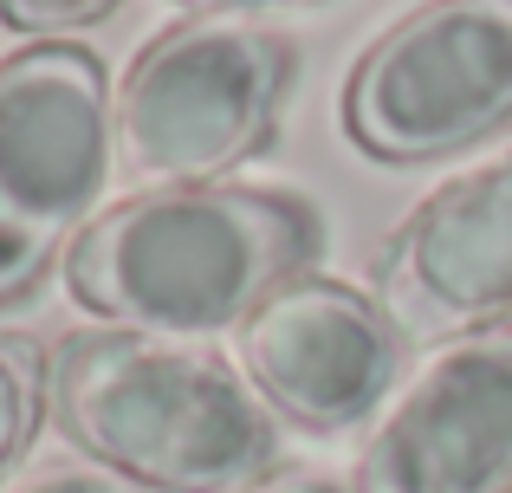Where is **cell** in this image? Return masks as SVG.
<instances>
[{"label":"cell","mask_w":512,"mask_h":493,"mask_svg":"<svg viewBox=\"0 0 512 493\" xmlns=\"http://www.w3.org/2000/svg\"><path fill=\"white\" fill-rule=\"evenodd\" d=\"M175 7H195V13H234V20H260L266 7H292V0H175Z\"/></svg>","instance_id":"obj_13"},{"label":"cell","mask_w":512,"mask_h":493,"mask_svg":"<svg viewBox=\"0 0 512 493\" xmlns=\"http://www.w3.org/2000/svg\"><path fill=\"white\" fill-rule=\"evenodd\" d=\"M344 137L370 163H441L512 130V0H422L344 72Z\"/></svg>","instance_id":"obj_5"},{"label":"cell","mask_w":512,"mask_h":493,"mask_svg":"<svg viewBox=\"0 0 512 493\" xmlns=\"http://www.w3.org/2000/svg\"><path fill=\"white\" fill-rule=\"evenodd\" d=\"M318 247V208L292 189H137L78 234L65 286L124 331L214 338L312 279Z\"/></svg>","instance_id":"obj_1"},{"label":"cell","mask_w":512,"mask_h":493,"mask_svg":"<svg viewBox=\"0 0 512 493\" xmlns=\"http://www.w3.org/2000/svg\"><path fill=\"white\" fill-rule=\"evenodd\" d=\"M357 493L512 487V318L448 344L357 455Z\"/></svg>","instance_id":"obj_8"},{"label":"cell","mask_w":512,"mask_h":493,"mask_svg":"<svg viewBox=\"0 0 512 493\" xmlns=\"http://www.w3.org/2000/svg\"><path fill=\"white\" fill-rule=\"evenodd\" d=\"M117 169V98L98 52L39 39L0 59V312L72 260Z\"/></svg>","instance_id":"obj_4"},{"label":"cell","mask_w":512,"mask_h":493,"mask_svg":"<svg viewBox=\"0 0 512 493\" xmlns=\"http://www.w3.org/2000/svg\"><path fill=\"white\" fill-rule=\"evenodd\" d=\"M247 493H357V487L331 481V474H312V468H286V474H266V481H253Z\"/></svg>","instance_id":"obj_12"},{"label":"cell","mask_w":512,"mask_h":493,"mask_svg":"<svg viewBox=\"0 0 512 493\" xmlns=\"http://www.w3.org/2000/svg\"><path fill=\"white\" fill-rule=\"evenodd\" d=\"M111 7H124V0H0V20L13 26V33H72V26H91L104 20Z\"/></svg>","instance_id":"obj_10"},{"label":"cell","mask_w":512,"mask_h":493,"mask_svg":"<svg viewBox=\"0 0 512 493\" xmlns=\"http://www.w3.org/2000/svg\"><path fill=\"white\" fill-rule=\"evenodd\" d=\"M376 305L402 344H461L512 312V156L441 182L376 247Z\"/></svg>","instance_id":"obj_6"},{"label":"cell","mask_w":512,"mask_h":493,"mask_svg":"<svg viewBox=\"0 0 512 493\" xmlns=\"http://www.w3.org/2000/svg\"><path fill=\"white\" fill-rule=\"evenodd\" d=\"M402 331L376 299L344 279H299L240 325V370L273 416L312 435H344L376 422L402 377Z\"/></svg>","instance_id":"obj_7"},{"label":"cell","mask_w":512,"mask_h":493,"mask_svg":"<svg viewBox=\"0 0 512 493\" xmlns=\"http://www.w3.org/2000/svg\"><path fill=\"white\" fill-rule=\"evenodd\" d=\"M292 39L234 13H195L143 39L117 85V169L143 189H208L273 143Z\"/></svg>","instance_id":"obj_3"},{"label":"cell","mask_w":512,"mask_h":493,"mask_svg":"<svg viewBox=\"0 0 512 493\" xmlns=\"http://www.w3.org/2000/svg\"><path fill=\"white\" fill-rule=\"evenodd\" d=\"M506 493H512V487H506Z\"/></svg>","instance_id":"obj_14"},{"label":"cell","mask_w":512,"mask_h":493,"mask_svg":"<svg viewBox=\"0 0 512 493\" xmlns=\"http://www.w3.org/2000/svg\"><path fill=\"white\" fill-rule=\"evenodd\" d=\"M52 422L143 493H247L279 455L273 409L240 364L124 325L72 331L52 351Z\"/></svg>","instance_id":"obj_2"},{"label":"cell","mask_w":512,"mask_h":493,"mask_svg":"<svg viewBox=\"0 0 512 493\" xmlns=\"http://www.w3.org/2000/svg\"><path fill=\"white\" fill-rule=\"evenodd\" d=\"M52 409V357L33 331H0V487L39 442Z\"/></svg>","instance_id":"obj_9"},{"label":"cell","mask_w":512,"mask_h":493,"mask_svg":"<svg viewBox=\"0 0 512 493\" xmlns=\"http://www.w3.org/2000/svg\"><path fill=\"white\" fill-rule=\"evenodd\" d=\"M0 493H143V487L117 481L104 468H46V474H26V481H7Z\"/></svg>","instance_id":"obj_11"}]
</instances>
